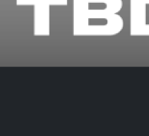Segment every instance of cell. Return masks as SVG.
Returning a JSON list of instances; mask_svg holds the SVG:
<instances>
[{"instance_id": "1", "label": "cell", "mask_w": 149, "mask_h": 136, "mask_svg": "<svg viewBox=\"0 0 149 136\" xmlns=\"http://www.w3.org/2000/svg\"><path fill=\"white\" fill-rule=\"evenodd\" d=\"M116 8L74 7V36H115L123 30V18Z\"/></svg>"}, {"instance_id": "2", "label": "cell", "mask_w": 149, "mask_h": 136, "mask_svg": "<svg viewBox=\"0 0 149 136\" xmlns=\"http://www.w3.org/2000/svg\"><path fill=\"white\" fill-rule=\"evenodd\" d=\"M130 35L149 36V0H130Z\"/></svg>"}]
</instances>
